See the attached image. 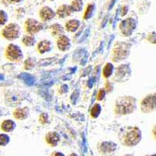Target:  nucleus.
Returning <instances> with one entry per match:
<instances>
[{
  "label": "nucleus",
  "mask_w": 156,
  "mask_h": 156,
  "mask_svg": "<svg viewBox=\"0 0 156 156\" xmlns=\"http://www.w3.org/2000/svg\"><path fill=\"white\" fill-rule=\"evenodd\" d=\"M147 41L151 44H156V32H151L147 37Z\"/></svg>",
  "instance_id": "bb28decb"
},
{
  "label": "nucleus",
  "mask_w": 156,
  "mask_h": 156,
  "mask_svg": "<svg viewBox=\"0 0 156 156\" xmlns=\"http://www.w3.org/2000/svg\"><path fill=\"white\" fill-rule=\"evenodd\" d=\"M37 49H38L39 52L41 54L50 51V49H51V42L47 41V40H44V41H41L37 45Z\"/></svg>",
  "instance_id": "4468645a"
},
{
  "label": "nucleus",
  "mask_w": 156,
  "mask_h": 156,
  "mask_svg": "<svg viewBox=\"0 0 156 156\" xmlns=\"http://www.w3.org/2000/svg\"><path fill=\"white\" fill-rule=\"evenodd\" d=\"M116 149V144L112 141H105L100 146V151L104 154H112Z\"/></svg>",
  "instance_id": "1a4fd4ad"
},
{
  "label": "nucleus",
  "mask_w": 156,
  "mask_h": 156,
  "mask_svg": "<svg viewBox=\"0 0 156 156\" xmlns=\"http://www.w3.org/2000/svg\"><path fill=\"white\" fill-rule=\"evenodd\" d=\"M94 9H95V5L94 3L88 4L85 9V12L83 13V19L87 20L91 17L94 13Z\"/></svg>",
  "instance_id": "a211bd4d"
},
{
  "label": "nucleus",
  "mask_w": 156,
  "mask_h": 156,
  "mask_svg": "<svg viewBox=\"0 0 156 156\" xmlns=\"http://www.w3.org/2000/svg\"><path fill=\"white\" fill-rule=\"evenodd\" d=\"M69 156H78V155L76 154V153H72V154H71Z\"/></svg>",
  "instance_id": "c9c22d12"
},
{
  "label": "nucleus",
  "mask_w": 156,
  "mask_h": 156,
  "mask_svg": "<svg viewBox=\"0 0 156 156\" xmlns=\"http://www.w3.org/2000/svg\"><path fill=\"white\" fill-rule=\"evenodd\" d=\"M9 136L4 133H0V146H5L9 142Z\"/></svg>",
  "instance_id": "b1692460"
},
{
  "label": "nucleus",
  "mask_w": 156,
  "mask_h": 156,
  "mask_svg": "<svg viewBox=\"0 0 156 156\" xmlns=\"http://www.w3.org/2000/svg\"><path fill=\"white\" fill-rule=\"evenodd\" d=\"M39 14H40V17H41V19L43 21L50 20H51L55 16L54 11L51 8L48 7V6H44L43 8H41Z\"/></svg>",
  "instance_id": "9d476101"
},
{
  "label": "nucleus",
  "mask_w": 156,
  "mask_h": 156,
  "mask_svg": "<svg viewBox=\"0 0 156 156\" xmlns=\"http://www.w3.org/2000/svg\"><path fill=\"white\" fill-rule=\"evenodd\" d=\"M105 95V90H104V89H101V90L98 91V93L97 99L101 101V100H102L103 98H104Z\"/></svg>",
  "instance_id": "c756f323"
},
{
  "label": "nucleus",
  "mask_w": 156,
  "mask_h": 156,
  "mask_svg": "<svg viewBox=\"0 0 156 156\" xmlns=\"http://www.w3.org/2000/svg\"><path fill=\"white\" fill-rule=\"evenodd\" d=\"M4 76L2 75H0V80H3Z\"/></svg>",
  "instance_id": "4c0bfd02"
},
{
  "label": "nucleus",
  "mask_w": 156,
  "mask_h": 156,
  "mask_svg": "<svg viewBox=\"0 0 156 156\" xmlns=\"http://www.w3.org/2000/svg\"><path fill=\"white\" fill-rule=\"evenodd\" d=\"M7 14L3 10H0V25H3L7 21Z\"/></svg>",
  "instance_id": "cd10ccee"
},
{
  "label": "nucleus",
  "mask_w": 156,
  "mask_h": 156,
  "mask_svg": "<svg viewBox=\"0 0 156 156\" xmlns=\"http://www.w3.org/2000/svg\"><path fill=\"white\" fill-rule=\"evenodd\" d=\"M42 24L34 19H27L25 23V28L27 33L34 34L42 29Z\"/></svg>",
  "instance_id": "0eeeda50"
},
{
  "label": "nucleus",
  "mask_w": 156,
  "mask_h": 156,
  "mask_svg": "<svg viewBox=\"0 0 156 156\" xmlns=\"http://www.w3.org/2000/svg\"><path fill=\"white\" fill-rule=\"evenodd\" d=\"M51 34L52 36H61L63 34V28L59 24H54L51 27Z\"/></svg>",
  "instance_id": "aec40b11"
},
{
  "label": "nucleus",
  "mask_w": 156,
  "mask_h": 156,
  "mask_svg": "<svg viewBox=\"0 0 156 156\" xmlns=\"http://www.w3.org/2000/svg\"><path fill=\"white\" fill-rule=\"evenodd\" d=\"M35 62L33 58H27L26 62H25V69H30L33 67H34Z\"/></svg>",
  "instance_id": "a878e982"
},
{
  "label": "nucleus",
  "mask_w": 156,
  "mask_h": 156,
  "mask_svg": "<svg viewBox=\"0 0 156 156\" xmlns=\"http://www.w3.org/2000/svg\"><path fill=\"white\" fill-rule=\"evenodd\" d=\"M51 156H65V155H64L62 152H58V151H56V152H54L53 154H51Z\"/></svg>",
  "instance_id": "72a5a7b5"
},
{
  "label": "nucleus",
  "mask_w": 156,
  "mask_h": 156,
  "mask_svg": "<svg viewBox=\"0 0 156 156\" xmlns=\"http://www.w3.org/2000/svg\"><path fill=\"white\" fill-rule=\"evenodd\" d=\"M21 79H23V81L26 83H27V84H29V85H31L32 83H34V78L27 74V73H23L21 75Z\"/></svg>",
  "instance_id": "393cba45"
},
{
  "label": "nucleus",
  "mask_w": 156,
  "mask_h": 156,
  "mask_svg": "<svg viewBox=\"0 0 156 156\" xmlns=\"http://www.w3.org/2000/svg\"><path fill=\"white\" fill-rule=\"evenodd\" d=\"M40 122L42 123V124H45L46 122H48V115L46 113H42L40 115Z\"/></svg>",
  "instance_id": "c85d7f7f"
},
{
  "label": "nucleus",
  "mask_w": 156,
  "mask_h": 156,
  "mask_svg": "<svg viewBox=\"0 0 156 156\" xmlns=\"http://www.w3.org/2000/svg\"><path fill=\"white\" fill-rule=\"evenodd\" d=\"M4 37L9 40L16 39L20 35V27L18 25L14 23H10L5 27L2 31Z\"/></svg>",
  "instance_id": "20e7f679"
},
{
  "label": "nucleus",
  "mask_w": 156,
  "mask_h": 156,
  "mask_svg": "<svg viewBox=\"0 0 156 156\" xmlns=\"http://www.w3.org/2000/svg\"><path fill=\"white\" fill-rule=\"evenodd\" d=\"M124 43L122 44V46H117L116 48L114 49V61H118L126 58V57L129 55V49H128V46H123Z\"/></svg>",
  "instance_id": "6e6552de"
},
{
  "label": "nucleus",
  "mask_w": 156,
  "mask_h": 156,
  "mask_svg": "<svg viewBox=\"0 0 156 156\" xmlns=\"http://www.w3.org/2000/svg\"><path fill=\"white\" fill-rule=\"evenodd\" d=\"M72 12H73V9H72L70 5H62L58 8L56 13L58 16V17L64 18L70 16L72 14Z\"/></svg>",
  "instance_id": "9b49d317"
},
{
  "label": "nucleus",
  "mask_w": 156,
  "mask_h": 156,
  "mask_svg": "<svg viewBox=\"0 0 156 156\" xmlns=\"http://www.w3.org/2000/svg\"><path fill=\"white\" fill-rule=\"evenodd\" d=\"M136 20L133 18H128L125 20L121 23L120 24V30L122 33L125 36H129L132 34L133 30L136 29Z\"/></svg>",
  "instance_id": "39448f33"
},
{
  "label": "nucleus",
  "mask_w": 156,
  "mask_h": 156,
  "mask_svg": "<svg viewBox=\"0 0 156 156\" xmlns=\"http://www.w3.org/2000/svg\"><path fill=\"white\" fill-rule=\"evenodd\" d=\"M51 1H53V0H51Z\"/></svg>",
  "instance_id": "ea45409f"
},
{
  "label": "nucleus",
  "mask_w": 156,
  "mask_h": 156,
  "mask_svg": "<svg viewBox=\"0 0 156 156\" xmlns=\"http://www.w3.org/2000/svg\"><path fill=\"white\" fill-rule=\"evenodd\" d=\"M136 108V99L131 96L119 98L115 104V112L117 114L126 115L133 112Z\"/></svg>",
  "instance_id": "f257e3e1"
},
{
  "label": "nucleus",
  "mask_w": 156,
  "mask_h": 156,
  "mask_svg": "<svg viewBox=\"0 0 156 156\" xmlns=\"http://www.w3.org/2000/svg\"><path fill=\"white\" fill-rule=\"evenodd\" d=\"M100 112H101V106H100L99 104L94 105V107L90 110V115H91L92 117H94V118H96V117L98 116Z\"/></svg>",
  "instance_id": "5701e85b"
},
{
  "label": "nucleus",
  "mask_w": 156,
  "mask_h": 156,
  "mask_svg": "<svg viewBox=\"0 0 156 156\" xmlns=\"http://www.w3.org/2000/svg\"><path fill=\"white\" fill-rule=\"evenodd\" d=\"M7 1L10 3H18V2H22L23 0H7Z\"/></svg>",
  "instance_id": "473e14b6"
},
{
  "label": "nucleus",
  "mask_w": 156,
  "mask_h": 156,
  "mask_svg": "<svg viewBox=\"0 0 156 156\" xmlns=\"http://www.w3.org/2000/svg\"><path fill=\"white\" fill-rule=\"evenodd\" d=\"M27 108H17L13 112V115L16 119H24L27 117Z\"/></svg>",
  "instance_id": "f3484780"
},
{
  "label": "nucleus",
  "mask_w": 156,
  "mask_h": 156,
  "mask_svg": "<svg viewBox=\"0 0 156 156\" xmlns=\"http://www.w3.org/2000/svg\"><path fill=\"white\" fill-rule=\"evenodd\" d=\"M127 12H128V7L126 6V5H123V6L122 7V9H121V15H122V16H125Z\"/></svg>",
  "instance_id": "7c9ffc66"
},
{
  "label": "nucleus",
  "mask_w": 156,
  "mask_h": 156,
  "mask_svg": "<svg viewBox=\"0 0 156 156\" xmlns=\"http://www.w3.org/2000/svg\"><path fill=\"white\" fill-rule=\"evenodd\" d=\"M5 55L11 61L20 60L23 57L20 48L15 44H9L5 51Z\"/></svg>",
  "instance_id": "423d86ee"
},
{
  "label": "nucleus",
  "mask_w": 156,
  "mask_h": 156,
  "mask_svg": "<svg viewBox=\"0 0 156 156\" xmlns=\"http://www.w3.org/2000/svg\"><path fill=\"white\" fill-rule=\"evenodd\" d=\"M79 26H80V21H78L76 20H70L66 24V30L70 32L76 31Z\"/></svg>",
  "instance_id": "dca6fc26"
},
{
  "label": "nucleus",
  "mask_w": 156,
  "mask_h": 156,
  "mask_svg": "<svg viewBox=\"0 0 156 156\" xmlns=\"http://www.w3.org/2000/svg\"><path fill=\"white\" fill-rule=\"evenodd\" d=\"M140 109L144 113L156 111V93L146 96L140 102Z\"/></svg>",
  "instance_id": "7ed1b4c3"
},
{
  "label": "nucleus",
  "mask_w": 156,
  "mask_h": 156,
  "mask_svg": "<svg viewBox=\"0 0 156 156\" xmlns=\"http://www.w3.org/2000/svg\"><path fill=\"white\" fill-rule=\"evenodd\" d=\"M141 138L142 133L137 126L127 127L122 135V144L128 147H133L138 144Z\"/></svg>",
  "instance_id": "f03ea898"
},
{
  "label": "nucleus",
  "mask_w": 156,
  "mask_h": 156,
  "mask_svg": "<svg viewBox=\"0 0 156 156\" xmlns=\"http://www.w3.org/2000/svg\"><path fill=\"white\" fill-rule=\"evenodd\" d=\"M23 43L26 46H33L35 43V39L33 36L27 35L23 38Z\"/></svg>",
  "instance_id": "412c9836"
},
{
  "label": "nucleus",
  "mask_w": 156,
  "mask_h": 156,
  "mask_svg": "<svg viewBox=\"0 0 156 156\" xmlns=\"http://www.w3.org/2000/svg\"><path fill=\"white\" fill-rule=\"evenodd\" d=\"M73 11L75 12H80L83 9V3L82 0H73L70 5Z\"/></svg>",
  "instance_id": "6ab92c4d"
},
{
  "label": "nucleus",
  "mask_w": 156,
  "mask_h": 156,
  "mask_svg": "<svg viewBox=\"0 0 156 156\" xmlns=\"http://www.w3.org/2000/svg\"><path fill=\"white\" fill-rule=\"evenodd\" d=\"M124 156H133V155H132V154H126V155Z\"/></svg>",
  "instance_id": "58836bf2"
},
{
  "label": "nucleus",
  "mask_w": 156,
  "mask_h": 156,
  "mask_svg": "<svg viewBox=\"0 0 156 156\" xmlns=\"http://www.w3.org/2000/svg\"><path fill=\"white\" fill-rule=\"evenodd\" d=\"M115 2V0H112V2H111V5H110V6H109V9H111V8L112 7V6H113V5H114V2Z\"/></svg>",
  "instance_id": "f704fd0d"
},
{
  "label": "nucleus",
  "mask_w": 156,
  "mask_h": 156,
  "mask_svg": "<svg viewBox=\"0 0 156 156\" xmlns=\"http://www.w3.org/2000/svg\"><path fill=\"white\" fill-rule=\"evenodd\" d=\"M16 127V123L12 120H5L1 125V128L2 130L5 132H11Z\"/></svg>",
  "instance_id": "2eb2a0df"
},
{
  "label": "nucleus",
  "mask_w": 156,
  "mask_h": 156,
  "mask_svg": "<svg viewBox=\"0 0 156 156\" xmlns=\"http://www.w3.org/2000/svg\"><path fill=\"white\" fill-rule=\"evenodd\" d=\"M145 156H156V154H147Z\"/></svg>",
  "instance_id": "e433bc0d"
},
{
  "label": "nucleus",
  "mask_w": 156,
  "mask_h": 156,
  "mask_svg": "<svg viewBox=\"0 0 156 156\" xmlns=\"http://www.w3.org/2000/svg\"><path fill=\"white\" fill-rule=\"evenodd\" d=\"M57 45H58V49H60L61 51H66V50L69 49L70 47V42H69V38L66 36L61 35L58 39Z\"/></svg>",
  "instance_id": "ddd939ff"
},
{
  "label": "nucleus",
  "mask_w": 156,
  "mask_h": 156,
  "mask_svg": "<svg viewBox=\"0 0 156 156\" xmlns=\"http://www.w3.org/2000/svg\"><path fill=\"white\" fill-rule=\"evenodd\" d=\"M151 133H152L153 138L156 140V125H154L152 128V130H151Z\"/></svg>",
  "instance_id": "2f4dec72"
},
{
  "label": "nucleus",
  "mask_w": 156,
  "mask_h": 156,
  "mask_svg": "<svg viewBox=\"0 0 156 156\" xmlns=\"http://www.w3.org/2000/svg\"><path fill=\"white\" fill-rule=\"evenodd\" d=\"M112 71H113V66L111 63H107L103 69V75L105 78L108 77L112 75Z\"/></svg>",
  "instance_id": "4be33fe9"
},
{
  "label": "nucleus",
  "mask_w": 156,
  "mask_h": 156,
  "mask_svg": "<svg viewBox=\"0 0 156 156\" xmlns=\"http://www.w3.org/2000/svg\"><path fill=\"white\" fill-rule=\"evenodd\" d=\"M45 140L49 145L55 147L58 144V141L60 140V137L56 132H49L45 136Z\"/></svg>",
  "instance_id": "f8f14e48"
}]
</instances>
